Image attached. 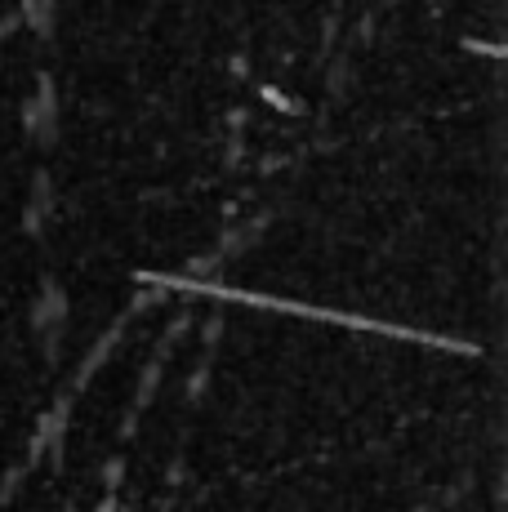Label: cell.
<instances>
[{
    "label": "cell",
    "instance_id": "5",
    "mask_svg": "<svg viewBox=\"0 0 508 512\" xmlns=\"http://www.w3.org/2000/svg\"><path fill=\"white\" fill-rule=\"evenodd\" d=\"M263 103H272V107H281V112H299V103H290V98H281L277 85H263Z\"/></svg>",
    "mask_w": 508,
    "mask_h": 512
},
{
    "label": "cell",
    "instance_id": "3",
    "mask_svg": "<svg viewBox=\"0 0 508 512\" xmlns=\"http://www.w3.org/2000/svg\"><path fill=\"white\" fill-rule=\"evenodd\" d=\"M50 201H54V183H50V174H36V183H32V201H27V232H41V223L50 219Z\"/></svg>",
    "mask_w": 508,
    "mask_h": 512
},
{
    "label": "cell",
    "instance_id": "4",
    "mask_svg": "<svg viewBox=\"0 0 508 512\" xmlns=\"http://www.w3.org/2000/svg\"><path fill=\"white\" fill-rule=\"evenodd\" d=\"M23 18L36 27V32L50 36V32H54V0H27V5H23Z\"/></svg>",
    "mask_w": 508,
    "mask_h": 512
},
{
    "label": "cell",
    "instance_id": "1",
    "mask_svg": "<svg viewBox=\"0 0 508 512\" xmlns=\"http://www.w3.org/2000/svg\"><path fill=\"white\" fill-rule=\"evenodd\" d=\"M23 125L32 130L36 143L50 147L58 139V94H54V76H36V94L23 107Z\"/></svg>",
    "mask_w": 508,
    "mask_h": 512
},
{
    "label": "cell",
    "instance_id": "2",
    "mask_svg": "<svg viewBox=\"0 0 508 512\" xmlns=\"http://www.w3.org/2000/svg\"><path fill=\"white\" fill-rule=\"evenodd\" d=\"M63 321H67V294L58 281H45L41 299L32 308V330L45 339V352L58 357V334H63Z\"/></svg>",
    "mask_w": 508,
    "mask_h": 512
}]
</instances>
